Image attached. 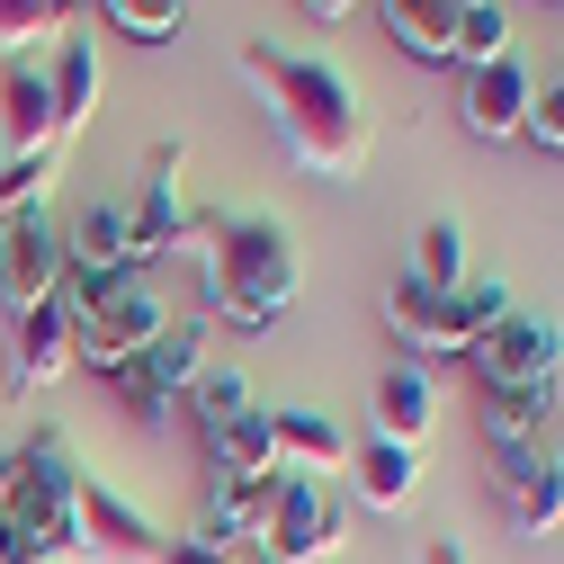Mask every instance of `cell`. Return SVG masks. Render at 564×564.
I'll list each match as a JSON object with an SVG mask.
<instances>
[{
	"instance_id": "3957f363",
	"label": "cell",
	"mask_w": 564,
	"mask_h": 564,
	"mask_svg": "<svg viewBox=\"0 0 564 564\" xmlns=\"http://www.w3.org/2000/svg\"><path fill=\"white\" fill-rule=\"evenodd\" d=\"M82 502V466L63 431H28L19 475H10V502H0V564H73V520Z\"/></svg>"
},
{
	"instance_id": "d4e9b609",
	"label": "cell",
	"mask_w": 564,
	"mask_h": 564,
	"mask_svg": "<svg viewBox=\"0 0 564 564\" xmlns=\"http://www.w3.org/2000/svg\"><path fill=\"white\" fill-rule=\"evenodd\" d=\"M511 36H520V28H511L502 0H457V45H448V63H457V73H484V63L520 54Z\"/></svg>"
},
{
	"instance_id": "7402d4cb",
	"label": "cell",
	"mask_w": 564,
	"mask_h": 564,
	"mask_svg": "<svg viewBox=\"0 0 564 564\" xmlns=\"http://www.w3.org/2000/svg\"><path fill=\"white\" fill-rule=\"evenodd\" d=\"M269 502H278V475H269V484H206V511H197V538L234 555L242 538H260Z\"/></svg>"
},
{
	"instance_id": "4dcf8cb0",
	"label": "cell",
	"mask_w": 564,
	"mask_h": 564,
	"mask_svg": "<svg viewBox=\"0 0 564 564\" xmlns=\"http://www.w3.org/2000/svg\"><path fill=\"white\" fill-rule=\"evenodd\" d=\"M529 134L546 153H564V82H538V99H529Z\"/></svg>"
},
{
	"instance_id": "d6a6232c",
	"label": "cell",
	"mask_w": 564,
	"mask_h": 564,
	"mask_svg": "<svg viewBox=\"0 0 564 564\" xmlns=\"http://www.w3.org/2000/svg\"><path fill=\"white\" fill-rule=\"evenodd\" d=\"M421 564H466V546H457V538L440 529V538H421Z\"/></svg>"
},
{
	"instance_id": "8d00e7d4",
	"label": "cell",
	"mask_w": 564,
	"mask_h": 564,
	"mask_svg": "<svg viewBox=\"0 0 564 564\" xmlns=\"http://www.w3.org/2000/svg\"><path fill=\"white\" fill-rule=\"evenodd\" d=\"M63 10H82V0H63Z\"/></svg>"
},
{
	"instance_id": "44dd1931",
	"label": "cell",
	"mask_w": 564,
	"mask_h": 564,
	"mask_svg": "<svg viewBox=\"0 0 564 564\" xmlns=\"http://www.w3.org/2000/svg\"><path fill=\"white\" fill-rule=\"evenodd\" d=\"M206 475H216V484H269V475H288V466H278V431H269V403H260V412H242L234 431H225L216 448H206Z\"/></svg>"
},
{
	"instance_id": "4fadbf2b",
	"label": "cell",
	"mask_w": 564,
	"mask_h": 564,
	"mask_svg": "<svg viewBox=\"0 0 564 564\" xmlns=\"http://www.w3.org/2000/svg\"><path fill=\"white\" fill-rule=\"evenodd\" d=\"M73 368H82V332H73V314H63L54 296H45L36 314H19V323H10V377H19L28 394L63 386Z\"/></svg>"
},
{
	"instance_id": "52a82bcc",
	"label": "cell",
	"mask_w": 564,
	"mask_h": 564,
	"mask_svg": "<svg viewBox=\"0 0 564 564\" xmlns=\"http://www.w3.org/2000/svg\"><path fill=\"white\" fill-rule=\"evenodd\" d=\"M555 368H564V332L546 314H502L484 340H475V377L484 394H555Z\"/></svg>"
},
{
	"instance_id": "9a60e30c",
	"label": "cell",
	"mask_w": 564,
	"mask_h": 564,
	"mask_svg": "<svg viewBox=\"0 0 564 564\" xmlns=\"http://www.w3.org/2000/svg\"><path fill=\"white\" fill-rule=\"evenodd\" d=\"M63 144V126H54V90H45V63H10L0 73V153L10 162H36Z\"/></svg>"
},
{
	"instance_id": "83f0119b",
	"label": "cell",
	"mask_w": 564,
	"mask_h": 564,
	"mask_svg": "<svg viewBox=\"0 0 564 564\" xmlns=\"http://www.w3.org/2000/svg\"><path fill=\"white\" fill-rule=\"evenodd\" d=\"M99 10H108V28L126 45H171L188 28V0H99Z\"/></svg>"
},
{
	"instance_id": "7c38bea8",
	"label": "cell",
	"mask_w": 564,
	"mask_h": 564,
	"mask_svg": "<svg viewBox=\"0 0 564 564\" xmlns=\"http://www.w3.org/2000/svg\"><path fill=\"white\" fill-rule=\"evenodd\" d=\"M484 466H492V492H502L520 538H555L564 529V475L538 448H484Z\"/></svg>"
},
{
	"instance_id": "d6986e66",
	"label": "cell",
	"mask_w": 564,
	"mask_h": 564,
	"mask_svg": "<svg viewBox=\"0 0 564 564\" xmlns=\"http://www.w3.org/2000/svg\"><path fill=\"white\" fill-rule=\"evenodd\" d=\"M269 431H278V466H288V475H340L349 466V431L332 412L288 403V412H269Z\"/></svg>"
},
{
	"instance_id": "30bf717a",
	"label": "cell",
	"mask_w": 564,
	"mask_h": 564,
	"mask_svg": "<svg viewBox=\"0 0 564 564\" xmlns=\"http://www.w3.org/2000/svg\"><path fill=\"white\" fill-rule=\"evenodd\" d=\"M54 288H63V225L45 206L36 216H0V305H10V323L36 314Z\"/></svg>"
},
{
	"instance_id": "d590c367",
	"label": "cell",
	"mask_w": 564,
	"mask_h": 564,
	"mask_svg": "<svg viewBox=\"0 0 564 564\" xmlns=\"http://www.w3.org/2000/svg\"><path fill=\"white\" fill-rule=\"evenodd\" d=\"M546 466H555V475H564V412H555V457H546Z\"/></svg>"
},
{
	"instance_id": "4316f807",
	"label": "cell",
	"mask_w": 564,
	"mask_h": 564,
	"mask_svg": "<svg viewBox=\"0 0 564 564\" xmlns=\"http://www.w3.org/2000/svg\"><path fill=\"white\" fill-rule=\"evenodd\" d=\"M475 421H484V448H529L546 431V394H475Z\"/></svg>"
},
{
	"instance_id": "cb8c5ba5",
	"label": "cell",
	"mask_w": 564,
	"mask_h": 564,
	"mask_svg": "<svg viewBox=\"0 0 564 564\" xmlns=\"http://www.w3.org/2000/svg\"><path fill=\"white\" fill-rule=\"evenodd\" d=\"M386 10V36L412 54V63H448L457 45V0H377Z\"/></svg>"
},
{
	"instance_id": "e575fe53",
	"label": "cell",
	"mask_w": 564,
	"mask_h": 564,
	"mask_svg": "<svg viewBox=\"0 0 564 564\" xmlns=\"http://www.w3.org/2000/svg\"><path fill=\"white\" fill-rule=\"evenodd\" d=\"M10 475H19V448H10V457H0V502H10Z\"/></svg>"
},
{
	"instance_id": "ffe728a7",
	"label": "cell",
	"mask_w": 564,
	"mask_h": 564,
	"mask_svg": "<svg viewBox=\"0 0 564 564\" xmlns=\"http://www.w3.org/2000/svg\"><path fill=\"white\" fill-rule=\"evenodd\" d=\"M431 421H440V394H431V377H421V359H403V368L377 377V421H368L377 440L421 448V440H431Z\"/></svg>"
},
{
	"instance_id": "f546056e",
	"label": "cell",
	"mask_w": 564,
	"mask_h": 564,
	"mask_svg": "<svg viewBox=\"0 0 564 564\" xmlns=\"http://www.w3.org/2000/svg\"><path fill=\"white\" fill-rule=\"evenodd\" d=\"M45 188H54V153H36V162H0V216H36Z\"/></svg>"
},
{
	"instance_id": "277c9868",
	"label": "cell",
	"mask_w": 564,
	"mask_h": 564,
	"mask_svg": "<svg viewBox=\"0 0 564 564\" xmlns=\"http://www.w3.org/2000/svg\"><path fill=\"white\" fill-rule=\"evenodd\" d=\"M511 314V288L502 278H466L457 296H431L421 278H394L386 288V323L412 359H475V340Z\"/></svg>"
},
{
	"instance_id": "5b68a950",
	"label": "cell",
	"mask_w": 564,
	"mask_h": 564,
	"mask_svg": "<svg viewBox=\"0 0 564 564\" xmlns=\"http://www.w3.org/2000/svg\"><path fill=\"white\" fill-rule=\"evenodd\" d=\"M349 546V502L332 475H278V502L260 520V564H332Z\"/></svg>"
},
{
	"instance_id": "836d02e7",
	"label": "cell",
	"mask_w": 564,
	"mask_h": 564,
	"mask_svg": "<svg viewBox=\"0 0 564 564\" xmlns=\"http://www.w3.org/2000/svg\"><path fill=\"white\" fill-rule=\"evenodd\" d=\"M305 10H314V19H349V10H359V0H305Z\"/></svg>"
},
{
	"instance_id": "9c48e42d",
	"label": "cell",
	"mask_w": 564,
	"mask_h": 564,
	"mask_svg": "<svg viewBox=\"0 0 564 564\" xmlns=\"http://www.w3.org/2000/svg\"><path fill=\"white\" fill-rule=\"evenodd\" d=\"M73 520H82V538H73V564H162V529L126 502L117 484H99V475H82V502H73Z\"/></svg>"
},
{
	"instance_id": "6da1fadb",
	"label": "cell",
	"mask_w": 564,
	"mask_h": 564,
	"mask_svg": "<svg viewBox=\"0 0 564 564\" xmlns=\"http://www.w3.org/2000/svg\"><path fill=\"white\" fill-rule=\"evenodd\" d=\"M242 82L260 90L278 144H288L314 180H359L368 171V108H359L340 63L288 54V45H242Z\"/></svg>"
},
{
	"instance_id": "7a4b0ae2",
	"label": "cell",
	"mask_w": 564,
	"mask_h": 564,
	"mask_svg": "<svg viewBox=\"0 0 564 564\" xmlns=\"http://www.w3.org/2000/svg\"><path fill=\"white\" fill-rule=\"evenodd\" d=\"M206 314L234 332H278L305 288V260L278 216H206Z\"/></svg>"
},
{
	"instance_id": "e0dca14e",
	"label": "cell",
	"mask_w": 564,
	"mask_h": 564,
	"mask_svg": "<svg viewBox=\"0 0 564 564\" xmlns=\"http://www.w3.org/2000/svg\"><path fill=\"white\" fill-rule=\"evenodd\" d=\"M63 278H90V288H117V278H144L126 251V206H82L73 234H63Z\"/></svg>"
},
{
	"instance_id": "f1b7e54d",
	"label": "cell",
	"mask_w": 564,
	"mask_h": 564,
	"mask_svg": "<svg viewBox=\"0 0 564 564\" xmlns=\"http://www.w3.org/2000/svg\"><path fill=\"white\" fill-rule=\"evenodd\" d=\"M54 36H73L63 0H0V45H54Z\"/></svg>"
},
{
	"instance_id": "8992f818",
	"label": "cell",
	"mask_w": 564,
	"mask_h": 564,
	"mask_svg": "<svg viewBox=\"0 0 564 564\" xmlns=\"http://www.w3.org/2000/svg\"><path fill=\"white\" fill-rule=\"evenodd\" d=\"M162 332H171V305L144 288V278H117V288H108V296L82 314V368L117 386V377H126L134 359H144V349H153Z\"/></svg>"
},
{
	"instance_id": "484cf974",
	"label": "cell",
	"mask_w": 564,
	"mask_h": 564,
	"mask_svg": "<svg viewBox=\"0 0 564 564\" xmlns=\"http://www.w3.org/2000/svg\"><path fill=\"white\" fill-rule=\"evenodd\" d=\"M403 278H421L431 296H457V288H466V225H457V216H431L421 242H412V269H403Z\"/></svg>"
},
{
	"instance_id": "ac0fdd59",
	"label": "cell",
	"mask_w": 564,
	"mask_h": 564,
	"mask_svg": "<svg viewBox=\"0 0 564 564\" xmlns=\"http://www.w3.org/2000/svg\"><path fill=\"white\" fill-rule=\"evenodd\" d=\"M45 90H54V126H63V134H82V126L99 117V90H108V73H99V45H90V36H54Z\"/></svg>"
},
{
	"instance_id": "5bb4252c",
	"label": "cell",
	"mask_w": 564,
	"mask_h": 564,
	"mask_svg": "<svg viewBox=\"0 0 564 564\" xmlns=\"http://www.w3.org/2000/svg\"><path fill=\"white\" fill-rule=\"evenodd\" d=\"M349 492H359V502L377 511V520H394V511H412L421 502V448H403V440H349Z\"/></svg>"
},
{
	"instance_id": "74e56055",
	"label": "cell",
	"mask_w": 564,
	"mask_h": 564,
	"mask_svg": "<svg viewBox=\"0 0 564 564\" xmlns=\"http://www.w3.org/2000/svg\"><path fill=\"white\" fill-rule=\"evenodd\" d=\"M0 162H10V153H0Z\"/></svg>"
},
{
	"instance_id": "1f68e13d",
	"label": "cell",
	"mask_w": 564,
	"mask_h": 564,
	"mask_svg": "<svg viewBox=\"0 0 564 564\" xmlns=\"http://www.w3.org/2000/svg\"><path fill=\"white\" fill-rule=\"evenodd\" d=\"M162 564H234V555H225V546H206V538L188 529V538H171V546H162Z\"/></svg>"
},
{
	"instance_id": "2e32d148",
	"label": "cell",
	"mask_w": 564,
	"mask_h": 564,
	"mask_svg": "<svg viewBox=\"0 0 564 564\" xmlns=\"http://www.w3.org/2000/svg\"><path fill=\"white\" fill-rule=\"evenodd\" d=\"M529 99H538V82H529L520 54L466 73V126L484 134V144H511V134H529Z\"/></svg>"
},
{
	"instance_id": "603a6c76",
	"label": "cell",
	"mask_w": 564,
	"mask_h": 564,
	"mask_svg": "<svg viewBox=\"0 0 564 564\" xmlns=\"http://www.w3.org/2000/svg\"><path fill=\"white\" fill-rule=\"evenodd\" d=\"M180 412L197 421V448H216L242 412H260V394H251V377H242V368H197V386L180 394Z\"/></svg>"
},
{
	"instance_id": "ba28073f",
	"label": "cell",
	"mask_w": 564,
	"mask_h": 564,
	"mask_svg": "<svg viewBox=\"0 0 564 564\" xmlns=\"http://www.w3.org/2000/svg\"><path fill=\"white\" fill-rule=\"evenodd\" d=\"M180 144H162L153 153V171H144V188H134V206H126V251H134V269H153L162 251H180V242H197L206 234V216L188 206V180H180Z\"/></svg>"
},
{
	"instance_id": "8fae6325",
	"label": "cell",
	"mask_w": 564,
	"mask_h": 564,
	"mask_svg": "<svg viewBox=\"0 0 564 564\" xmlns=\"http://www.w3.org/2000/svg\"><path fill=\"white\" fill-rule=\"evenodd\" d=\"M197 368H206V323H171V332L144 349V359L117 377V403H126L134 421H162V412L197 386Z\"/></svg>"
}]
</instances>
